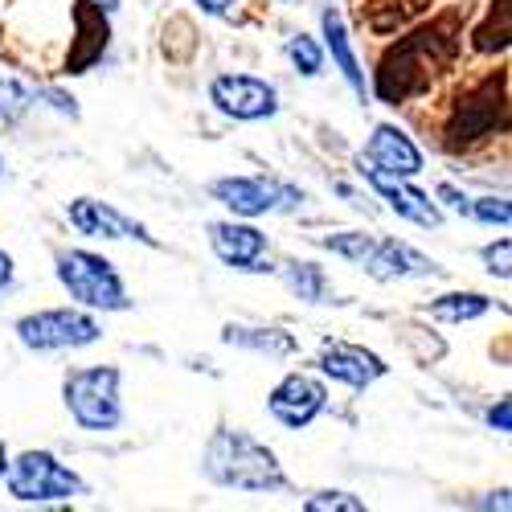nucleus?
<instances>
[{"instance_id": "25", "label": "nucleus", "mask_w": 512, "mask_h": 512, "mask_svg": "<svg viewBox=\"0 0 512 512\" xmlns=\"http://www.w3.org/2000/svg\"><path fill=\"white\" fill-rule=\"evenodd\" d=\"M467 222L508 230L512 209H508V201H504V197H467Z\"/></svg>"}, {"instance_id": "8", "label": "nucleus", "mask_w": 512, "mask_h": 512, "mask_svg": "<svg viewBox=\"0 0 512 512\" xmlns=\"http://www.w3.org/2000/svg\"><path fill=\"white\" fill-rule=\"evenodd\" d=\"M508 115V103H504V74H492L476 87H467L455 103V115L447 123V144L459 148V144H476L484 136L496 132V119L504 123Z\"/></svg>"}, {"instance_id": "13", "label": "nucleus", "mask_w": 512, "mask_h": 512, "mask_svg": "<svg viewBox=\"0 0 512 512\" xmlns=\"http://www.w3.org/2000/svg\"><path fill=\"white\" fill-rule=\"evenodd\" d=\"M361 271L377 283H398V279H439L443 267L435 259H426L422 250H414L410 242H398V238H377L373 234V246L361 259Z\"/></svg>"}, {"instance_id": "10", "label": "nucleus", "mask_w": 512, "mask_h": 512, "mask_svg": "<svg viewBox=\"0 0 512 512\" xmlns=\"http://www.w3.org/2000/svg\"><path fill=\"white\" fill-rule=\"evenodd\" d=\"M328 406V390L324 381L312 377V373H287L279 386L267 394V410L279 426H287V431H304V426H312Z\"/></svg>"}, {"instance_id": "11", "label": "nucleus", "mask_w": 512, "mask_h": 512, "mask_svg": "<svg viewBox=\"0 0 512 512\" xmlns=\"http://www.w3.org/2000/svg\"><path fill=\"white\" fill-rule=\"evenodd\" d=\"M66 218L78 234L87 238H103V242H144V246H156V238L148 234L144 222L127 218L119 213L111 201H99V197H74L66 205Z\"/></svg>"}, {"instance_id": "19", "label": "nucleus", "mask_w": 512, "mask_h": 512, "mask_svg": "<svg viewBox=\"0 0 512 512\" xmlns=\"http://www.w3.org/2000/svg\"><path fill=\"white\" fill-rule=\"evenodd\" d=\"M222 345L230 349H246L259 357H295L300 353V340L283 328H250V324H226L222 328Z\"/></svg>"}, {"instance_id": "2", "label": "nucleus", "mask_w": 512, "mask_h": 512, "mask_svg": "<svg viewBox=\"0 0 512 512\" xmlns=\"http://www.w3.org/2000/svg\"><path fill=\"white\" fill-rule=\"evenodd\" d=\"M455 54V37H451V21H435L426 25L418 33H410L406 41H398V46L381 58L377 66V82L373 91L381 103H406L422 91H431L435 74L451 62Z\"/></svg>"}, {"instance_id": "30", "label": "nucleus", "mask_w": 512, "mask_h": 512, "mask_svg": "<svg viewBox=\"0 0 512 512\" xmlns=\"http://www.w3.org/2000/svg\"><path fill=\"white\" fill-rule=\"evenodd\" d=\"M13 271H17V267H13V254H9V250H0V295L13 287Z\"/></svg>"}, {"instance_id": "23", "label": "nucleus", "mask_w": 512, "mask_h": 512, "mask_svg": "<svg viewBox=\"0 0 512 512\" xmlns=\"http://www.w3.org/2000/svg\"><path fill=\"white\" fill-rule=\"evenodd\" d=\"M287 58H291V66L300 70L304 78H316L320 70H324V46H316V37H308V33H295V37H287Z\"/></svg>"}, {"instance_id": "33", "label": "nucleus", "mask_w": 512, "mask_h": 512, "mask_svg": "<svg viewBox=\"0 0 512 512\" xmlns=\"http://www.w3.org/2000/svg\"><path fill=\"white\" fill-rule=\"evenodd\" d=\"M0 177H5V160H0Z\"/></svg>"}, {"instance_id": "1", "label": "nucleus", "mask_w": 512, "mask_h": 512, "mask_svg": "<svg viewBox=\"0 0 512 512\" xmlns=\"http://www.w3.org/2000/svg\"><path fill=\"white\" fill-rule=\"evenodd\" d=\"M201 472H205L209 484L230 488V492L263 496V492H283L287 488L279 455L254 435L230 431V426H222V431L209 435V443L201 451Z\"/></svg>"}, {"instance_id": "5", "label": "nucleus", "mask_w": 512, "mask_h": 512, "mask_svg": "<svg viewBox=\"0 0 512 512\" xmlns=\"http://www.w3.org/2000/svg\"><path fill=\"white\" fill-rule=\"evenodd\" d=\"M9 496L17 504H66L74 496H87V484L74 467H66L54 451H21L17 459H9L5 480Z\"/></svg>"}, {"instance_id": "15", "label": "nucleus", "mask_w": 512, "mask_h": 512, "mask_svg": "<svg viewBox=\"0 0 512 512\" xmlns=\"http://www.w3.org/2000/svg\"><path fill=\"white\" fill-rule=\"evenodd\" d=\"M320 373L340 381L349 390H369L373 381H381L390 373V365L381 361L373 349L365 345H349V340H324L320 345Z\"/></svg>"}, {"instance_id": "16", "label": "nucleus", "mask_w": 512, "mask_h": 512, "mask_svg": "<svg viewBox=\"0 0 512 512\" xmlns=\"http://www.w3.org/2000/svg\"><path fill=\"white\" fill-rule=\"evenodd\" d=\"M209 250L234 271H267L263 254H267V234L259 226H250V218L234 222H209Z\"/></svg>"}, {"instance_id": "20", "label": "nucleus", "mask_w": 512, "mask_h": 512, "mask_svg": "<svg viewBox=\"0 0 512 512\" xmlns=\"http://www.w3.org/2000/svg\"><path fill=\"white\" fill-rule=\"evenodd\" d=\"M488 308H492V300H488V295H480V291H447V295H439V300L426 304L422 312L431 320H443V324H472Z\"/></svg>"}, {"instance_id": "18", "label": "nucleus", "mask_w": 512, "mask_h": 512, "mask_svg": "<svg viewBox=\"0 0 512 512\" xmlns=\"http://www.w3.org/2000/svg\"><path fill=\"white\" fill-rule=\"evenodd\" d=\"M320 29H324V50L332 54L340 78L349 82V91H353L357 99H365V95H369V87H365V70H361V58H357V50H353V37H349L345 17H340L336 9H324Z\"/></svg>"}, {"instance_id": "6", "label": "nucleus", "mask_w": 512, "mask_h": 512, "mask_svg": "<svg viewBox=\"0 0 512 512\" xmlns=\"http://www.w3.org/2000/svg\"><path fill=\"white\" fill-rule=\"evenodd\" d=\"M17 340L29 353H66V349H87L103 340V324L87 308H41L13 324Z\"/></svg>"}, {"instance_id": "4", "label": "nucleus", "mask_w": 512, "mask_h": 512, "mask_svg": "<svg viewBox=\"0 0 512 512\" xmlns=\"http://www.w3.org/2000/svg\"><path fill=\"white\" fill-rule=\"evenodd\" d=\"M62 402L82 431L107 435L123 422V398H119V369L115 365H87L70 369L62 377Z\"/></svg>"}, {"instance_id": "27", "label": "nucleus", "mask_w": 512, "mask_h": 512, "mask_svg": "<svg viewBox=\"0 0 512 512\" xmlns=\"http://www.w3.org/2000/svg\"><path fill=\"white\" fill-rule=\"evenodd\" d=\"M508 254H512V242L500 238V242H488L480 250V259H484V271L496 275V279H508Z\"/></svg>"}, {"instance_id": "24", "label": "nucleus", "mask_w": 512, "mask_h": 512, "mask_svg": "<svg viewBox=\"0 0 512 512\" xmlns=\"http://www.w3.org/2000/svg\"><path fill=\"white\" fill-rule=\"evenodd\" d=\"M320 246H324V250H332V254H340V259H349V263H357V267H361V259H365L369 246H373V234H365V230H340V234L320 238Z\"/></svg>"}, {"instance_id": "14", "label": "nucleus", "mask_w": 512, "mask_h": 512, "mask_svg": "<svg viewBox=\"0 0 512 512\" xmlns=\"http://www.w3.org/2000/svg\"><path fill=\"white\" fill-rule=\"evenodd\" d=\"M111 13L99 5V0H74L70 21H74V41L66 54V70L62 74H87L111 46Z\"/></svg>"}, {"instance_id": "29", "label": "nucleus", "mask_w": 512, "mask_h": 512, "mask_svg": "<svg viewBox=\"0 0 512 512\" xmlns=\"http://www.w3.org/2000/svg\"><path fill=\"white\" fill-rule=\"evenodd\" d=\"M193 5H197L201 13H209V17H234L238 0H193Z\"/></svg>"}, {"instance_id": "3", "label": "nucleus", "mask_w": 512, "mask_h": 512, "mask_svg": "<svg viewBox=\"0 0 512 512\" xmlns=\"http://www.w3.org/2000/svg\"><path fill=\"white\" fill-rule=\"evenodd\" d=\"M54 271L78 308H87V312H127L132 308L123 275L115 271L111 259H103L95 250H62Z\"/></svg>"}, {"instance_id": "31", "label": "nucleus", "mask_w": 512, "mask_h": 512, "mask_svg": "<svg viewBox=\"0 0 512 512\" xmlns=\"http://www.w3.org/2000/svg\"><path fill=\"white\" fill-rule=\"evenodd\" d=\"M5 467H9V447L0 443V480H5Z\"/></svg>"}, {"instance_id": "17", "label": "nucleus", "mask_w": 512, "mask_h": 512, "mask_svg": "<svg viewBox=\"0 0 512 512\" xmlns=\"http://www.w3.org/2000/svg\"><path fill=\"white\" fill-rule=\"evenodd\" d=\"M365 185L386 201L398 218L422 226V230H439L443 226V209L439 201H431V193H422L418 185H410V177H386V173H361Z\"/></svg>"}, {"instance_id": "26", "label": "nucleus", "mask_w": 512, "mask_h": 512, "mask_svg": "<svg viewBox=\"0 0 512 512\" xmlns=\"http://www.w3.org/2000/svg\"><path fill=\"white\" fill-rule=\"evenodd\" d=\"M308 512H365V500L353 496V492H340V488H324V492H312L304 500Z\"/></svg>"}, {"instance_id": "32", "label": "nucleus", "mask_w": 512, "mask_h": 512, "mask_svg": "<svg viewBox=\"0 0 512 512\" xmlns=\"http://www.w3.org/2000/svg\"><path fill=\"white\" fill-rule=\"evenodd\" d=\"M99 5H103L107 13H115V9H119V0H99Z\"/></svg>"}, {"instance_id": "9", "label": "nucleus", "mask_w": 512, "mask_h": 512, "mask_svg": "<svg viewBox=\"0 0 512 512\" xmlns=\"http://www.w3.org/2000/svg\"><path fill=\"white\" fill-rule=\"evenodd\" d=\"M209 103L234 123H259L279 111L275 87L254 74H218L209 82Z\"/></svg>"}, {"instance_id": "7", "label": "nucleus", "mask_w": 512, "mask_h": 512, "mask_svg": "<svg viewBox=\"0 0 512 512\" xmlns=\"http://www.w3.org/2000/svg\"><path fill=\"white\" fill-rule=\"evenodd\" d=\"M209 197L222 201L234 218H267V213H291L304 205V189L279 177H218Z\"/></svg>"}, {"instance_id": "21", "label": "nucleus", "mask_w": 512, "mask_h": 512, "mask_svg": "<svg viewBox=\"0 0 512 512\" xmlns=\"http://www.w3.org/2000/svg\"><path fill=\"white\" fill-rule=\"evenodd\" d=\"M283 283H287V291L295 295V300H304V304H332V283H328L324 267H316V263L291 259L283 267Z\"/></svg>"}, {"instance_id": "22", "label": "nucleus", "mask_w": 512, "mask_h": 512, "mask_svg": "<svg viewBox=\"0 0 512 512\" xmlns=\"http://www.w3.org/2000/svg\"><path fill=\"white\" fill-rule=\"evenodd\" d=\"M33 103H37V95L21 78H0V123H21Z\"/></svg>"}, {"instance_id": "28", "label": "nucleus", "mask_w": 512, "mask_h": 512, "mask_svg": "<svg viewBox=\"0 0 512 512\" xmlns=\"http://www.w3.org/2000/svg\"><path fill=\"white\" fill-rule=\"evenodd\" d=\"M488 426H492V431H500V435L512 431V402H508V398H500V402L488 410Z\"/></svg>"}, {"instance_id": "12", "label": "nucleus", "mask_w": 512, "mask_h": 512, "mask_svg": "<svg viewBox=\"0 0 512 512\" xmlns=\"http://www.w3.org/2000/svg\"><path fill=\"white\" fill-rule=\"evenodd\" d=\"M422 148L402 132L398 123H377L373 136L361 148V173H386V177H418L422 173Z\"/></svg>"}]
</instances>
